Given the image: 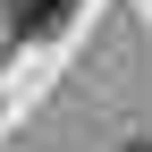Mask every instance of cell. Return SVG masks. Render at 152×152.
<instances>
[{
    "instance_id": "obj_1",
    "label": "cell",
    "mask_w": 152,
    "mask_h": 152,
    "mask_svg": "<svg viewBox=\"0 0 152 152\" xmlns=\"http://www.w3.org/2000/svg\"><path fill=\"white\" fill-rule=\"evenodd\" d=\"M135 152H152V144H135Z\"/></svg>"
}]
</instances>
